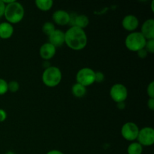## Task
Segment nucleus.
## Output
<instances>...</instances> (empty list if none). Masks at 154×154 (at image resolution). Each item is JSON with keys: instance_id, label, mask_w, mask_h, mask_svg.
<instances>
[{"instance_id": "obj_26", "label": "nucleus", "mask_w": 154, "mask_h": 154, "mask_svg": "<svg viewBox=\"0 0 154 154\" xmlns=\"http://www.w3.org/2000/svg\"><path fill=\"white\" fill-rule=\"evenodd\" d=\"M6 119H7V113L4 109L0 108V123L5 121Z\"/></svg>"}, {"instance_id": "obj_29", "label": "nucleus", "mask_w": 154, "mask_h": 154, "mask_svg": "<svg viewBox=\"0 0 154 154\" xmlns=\"http://www.w3.org/2000/svg\"><path fill=\"white\" fill-rule=\"evenodd\" d=\"M46 154H64V153L59 150H52L48 151Z\"/></svg>"}, {"instance_id": "obj_31", "label": "nucleus", "mask_w": 154, "mask_h": 154, "mask_svg": "<svg viewBox=\"0 0 154 154\" xmlns=\"http://www.w3.org/2000/svg\"><path fill=\"white\" fill-rule=\"evenodd\" d=\"M153 5H154V0H153L151 2V9H152V11H154V7H153Z\"/></svg>"}, {"instance_id": "obj_6", "label": "nucleus", "mask_w": 154, "mask_h": 154, "mask_svg": "<svg viewBox=\"0 0 154 154\" xmlns=\"http://www.w3.org/2000/svg\"><path fill=\"white\" fill-rule=\"evenodd\" d=\"M110 96L116 103L124 102L128 96L127 88L122 84H115L110 89Z\"/></svg>"}, {"instance_id": "obj_25", "label": "nucleus", "mask_w": 154, "mask_h": 154, "mask_svg": "<svg viewBox=\"0 0 154 154\" xmlns=\"http://www.w3.org/2000/svg\"><path fill=\"white\" fill-rule=\"evenodd\" d=\"M147 54H148V53H147V51H146L144 48L140 50V51H138V52H137V55H138V57L141 59H144L145 57H147Z\"/></svg>"}, {"instance_id": "obj_5", "label": "nucleus", "mask_w": 154, "mask_h": 154, "mask_svg": "<svg viewBox=\"0 0 154 154\" xmlns=\"http://www.w3.org/2000/svg\"><path fill=\"white\" fill-rule=\"evenodd\" d=\"M76 83L87 87L95 83V72L90 68H82L76 75Z\"/></svg>"}, {"instance_id": "obj_4", "label": "nucleus", "mask_w": 154, "mask_h": 154, "mask_svg": "<svg viewBox=\"0 0 154 154\" xmlns=\"http://www.w3.org/2000/svg\"><path fill=\"white\" fill-rule=\"evenodd\" d=\"M146 42L147 40L140 32H132L126 36L125 39V46L129 51L137 53L138 51L144 48Z\"/></svg>"}, {"instance_id": "obj_17", "label": "nucleus", "mask_w": 154, "mask_h": 154, "mask_svg": "<svg viewBox=\"0 0 154 154\" xmlns=\"http://www.w3.org/2000/svg\"><path fill=\"white\" fill-rule=\"evenodd\" d=\"M36 7L42 11H48L54 5L53 0H36L35 2Z\"/></svg>"}, {"instance_id": "obj_10", "label": "nucleus", "mask_w": 154, "mask_h": 154, "mask_svg": "<svg viewBox=\"0 0 154 154\" xmlns=\"http://www.w3.org/2000/svg\"><path fill=\"white\" fill-rule=\"evenodd\" d=\"M70 14L65 10H57L52 15L53 21L58 26H66L70 23Z\"/></svg>"}, {"instance_id": "obj_18", "label": "nucleus", "mask_w": 154, "mask_h": 154, "mask_svg": "<svg viewBox=\"0 0 154 154\" xmlns=\"http://www.w3.org/2000/svg\"><path fill=\"white\" fill-rule=\"evenodd\" d=\"M143 147L138 142H132L127 147L128 154H142Z\"/></svg>"}, {"instance_id": "obj_15", "label": "nucleus", "mask_w": 154, "mask_h": 154, "mask_svg": "<svg viewBox=\"0 0 154 154\" xmlns=\"http://www.w3.org/2000/svg\"><path fill=\"white\" fill-rule=\"evenodd\" d=\"M14 34V26L8 22L0 23V39H9Z\"/></svg>"}, {"instance_id": "obj_1", "label": "nucleus", "mask_w": 154, "mask_h": 154, "mask_svg": "<svg viewBox=\"0 0 154 154\" xmlns=\"http://www.w3.org/2000/svg\"><path fill=\"white\" fill-rule=\"evenodd\" d=\"M87 33L82 29L71 26L65 32V44L73 51H82L87 46Z\"/></svg>"}, {"instance_id": "obj_24", "label": "nucleus", "mask_w": 154, "mask_h": 154, "mask_svg": "<svg viewBox=\"0 0 154 154\" xmlns=\"http://www.w3.org/2000/svg\"><path fill=\"white\" fill-rule=\"evenodd\" d=\"M105 80V75L102 72H95V82L102 83Z\"/></svg>"}, {"instance_id": "obj_23", "label": "nucleus", "mask_w": 154, "mask_h": 154, "mask_svg": "<svg viewBox=\"0 0 154 154\" xmlns=\"http://www.w3.org/2000/svg\"><path fill=\"white\" fill-rule=\"evenodd\" d=\"M147 93L150 99H154V81H151L147 86Z\"/></svg>"}, {"instance_id": "obj_16", "label": "nucleus", "mask_w": 154, "mask_h": 154, "mask_svg": "<svg viewBox=\"0 0 154 154\" xmlns=\"http://www.w3.org/2000/svg\"><path fill=\"white\" fill-rule=\"evenodd\" d=\"M72 93L76 98H83L87 94V87L78 83H75L72 87Z\"/></svg>"}, {"instance_id": "obj_28", "label": "nucleus", "mask_w": 154, "mask_h": 154, "mask_svg": "<svg viewBox=\"0 0 154 154\" xmlns=\"http://www.w3.org/2000/svg\"><path fill=\"white\" fill-rule=\"evenodd\" d=\"M147 107L150 111H154V99L149 98L148 101H147Z\"/></svg>"}, {"instance_id": "obj_11", "label": "nucleus", "mask_w": 154, "mask_h": 154, "mask_svg": "<svg viewBox=\"0 0 154 154\" xmlns=\"http://www.w3.org/2000/svg\"><path fill=\"white\" fill-rule=\"evenodd\" d=\"M70 23L72 26H76L84 29L87 28L90 23L89 17L85 14H70Z\"/></svg>"}, {"instance_id": "obj_21", "label": "nucleus", "mask_w": 154, "mask_h": 154, "mask_svg": "<svg viewBox=\"0 0 154 154\" xmlns=\"http://www.w3.org/2000/svg\"><path fill=\"white\" fill-rule=\"evenodd\" d=\"M8 92V82L3 78H0V96L5 95Z\"/></svg>"}, {"instance_id": "obj_12", "label": "nucleus", "mask_w": 154, "mask_h": 154, "mask_svg": "<svg viewBox=\"0 0 154 154\" xmlns=\"http://www.w3.org/2000/svg\"><path fill=\"white\" fill-rule=\"evenodd\" d=\"M57 53V48L50 44L49 42L43 44L39 49V54L40 57L43 59L45 61H48L51 60L55 56Z\"/></svg>"}, {"instance_id": "obj_7", "label": "nucleus", "mask_w": 154, "mask_h": 154, "mask_svg": "<svg viewBox=\"0 0 154 154\" xmlns=\"http://www.w3.org/2000/svg\"><path fill=\"white\" fill-rule=\"evenodd\" d=\"M139 128L133 122H127L121 128V135L128 141H134L138 138Z\"/></svg>"}, {"instance_id": "obj_13", "label": "nucleus", "mask_w": 154, "mask_h": 154, "mask_svg": "<svg viewBox=\"0 0 154 154\" xmlns=\"http://www.w3.org/2000/svg\"><path fill=\"white\" fill-rule=\"evenodd\" d=\"M48 42L56 48L62 47L65 44V32L61 29H56L54 32L48 36Z\"/></svg>"}, {"instance_id": "obj_27", "label": "nucleus", "mask_w": 154, "mask_h": 154, "mask_svg": "<svg viewBox=\"0 0 154 154\" xmlns=\"http://www.w3.org/2000/svg\"><path fill=\"white\" fill-rule=\"evenodd\" d=\"M5 9V5L3 3L2 0H0V18L4 16Z\"/></svg>"}, {"instance_id": "obj_19", "label": "nucleus", "mask_w": 154, "mask_h": 154, "mask_svg": "<svg viewBox=\"0 0 154 154\" xmlns=\"http://www.w3.org/2000/svg\"><path fill=\"white\" fill-rule=\"evenodd\" d=\"M56 29V27L54 26V23L52 22H45V23L42 26V32H43L44 34H45L46 35L49 36L53 32H54V30Z\"/></svg>"}, {"instance_id": "obj_14", "label": "nucleus", "mask_w": 154, "mask_h": 154, "mask_svg": "<svg viewBox=\"0 0 154 154\" xmlns=\"http://www.w3.org/2000/svg\"><path fill=\"white\" fill-rule=\"evenodd\" d=\"M146 40L154 39V20L148 19L143 23L141 26V32Z\"/></svg>"}, {"instance_id": "obj_3", "label": "nucleus", "mask_w": 154, "mask_h": 154, "mask_svg": "<svg viewBox=\"0 0 154 154\" xmlns=\"http://www.w3.org/2000/svg\"><path fill=\"white\" fill-rule=\"evenodd\" d=\"M63 78L62 72L58 67L51 66L45 69L42 74V82L46 87H55L60 84Z\"/></svg>"}, {"instance_id": "obj_22", "label": "nucleus", "mask_w": 154, "mask_h": 154, "mask_svg": "<svg viewBox=\"0 0 154 154\" xmlns=\"http://www.w3.org/2000/svg\"><path fill=\"white\" fill-rule=\"evenodd\" d=\"M144 49L147 51L149 54H153L154 53V39L153 40H147Z\"/></svg>"}, {"instance_id": "obj_20", "label": "nucleus", "mask_w": 154, "mask_h": 154, "mask_svg": "<svg viewBox=\"0 0 154 154\" xmlns=\"http://www.w3.org/2000/svg\"><path fill=\"white\" fill-rule=\"evenodd\" d=\"M8 91L11 93H17L20 89V84L17 81H11L8 83Z\"/></svg>"}, {"instance_id": "obj_9", "label": "nucleus", "mask_w": 154, "mask_h": 154, "mask_svg": "<svg viewBox=\"0 0 154 154\" xmlns=\"http://www.w3.org/2000/svg\"><path fill=\"white\" fill-rule=\"evenodd\" d=\"M139 26V20L135 15H126L122 20V26L125 30L128 32H135Z\"/></svg>"}, {"instance_id": "obj_30", "label": "nucleus", "mask_w": 154, "mask_h": 154, "mask_svg": "<svg viewBox=\"0 0 154 154\" xmlns=\"http://www.w3.org/2000/svg\"><path fill=\"white\" fill-rule=\"evenodd\" d=\"M125 107H126V105H125V103L124 102H120V103H117V108H119V109H124Z\"/></svg>"}, {"instance_id": "obj_2", "label": "nucleus", "mask_w": 154, "mask_h": 154, "mask_svg": "<svg viewBox=\"0 0 154 154\" xmlns=\"http://www.w3.org/2000/svg\"><path fill=\"white\" fill-rule=\"evenodd\" d=\"M25 14V10L22 4L14 0L5 5L4 17L6 22L11 24H16L22 21Z\"/></svg>"}, {"instance_id": "obj_8", "label": "nucleus", "mask_w": 154, "mask_h": 154, "mask_svg": "<svg viewBox=\"0 0 154 154\" xmlns=\"http://www.w3.org/2000/svg\"><path fill=\"white\" fill-rule=\"evenodd\" d=\"M137 139L142 147L152 146L154 144V129L150 126H146L139 129Z\"/></svg>"}]
</instances>
